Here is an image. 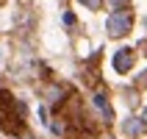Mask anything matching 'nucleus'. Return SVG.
I'll return each mask as SVG.
<instances>
[{
	"mask_svg": "<svg viewBox=\"0 0 147 139\" xmlns=\"http://www.w3.org/2000/svg\"><path fill=\"white\" fill-rule=\"evenodd\" d=\"M144 117H147V111H144Z\"/></svg>",
	"mask_w": 147,
	"mask_h": 139,
	"instance_id": "nucleus-3",
	"label": "nucleus"
},
{
	"mask_svg": "<svg viewBox=\"0 0 147 139\" xmlns=\"http://www.w3.org/2000/svg\"><path fill=\"white\" fill-rule=\"evenodd\" d=\"M128 17H111V33H125V28H128Z\"/></svg>",
	"mask_w": 147,
	"mask_h": 139,
	"instance_id": "nucleus-1",
	"label": "nucleus"
},
{
	"mask_svg": "<svg viewBox=\"0 0 147 139\" xmlns=\"http://www.w3.org/2000/svg\"><path fill=\"white\" fill-rule=\"evenodd\" d=\"M128 53H131V50H122V56H119V58H117V61H114V64L119 67V70H125V67L131 64V56H128Z\"/></svg>",
	"mask_w": 147,
	"mask_h": 139,
	"instance_id": "nucleus-2",
	"label": "nucleus"
}]
</instances>
